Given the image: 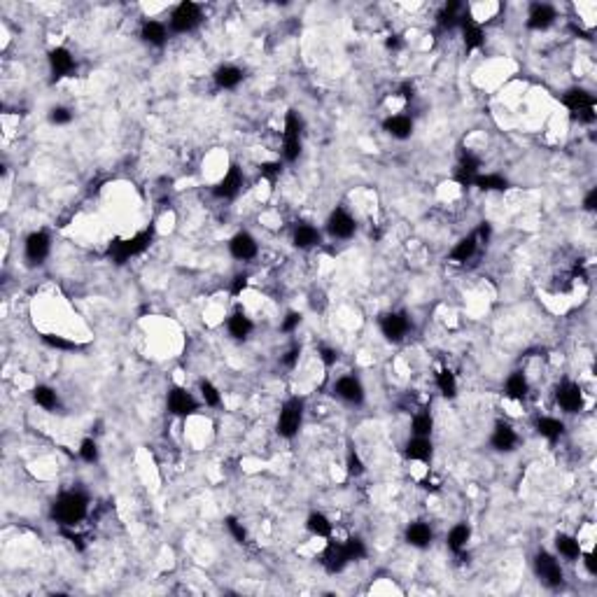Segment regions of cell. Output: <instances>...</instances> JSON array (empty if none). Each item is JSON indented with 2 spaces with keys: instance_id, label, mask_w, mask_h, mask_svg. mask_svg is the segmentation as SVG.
I'll return each mask as SVG.
<instances>
[{
  "instance_id": "30bf717a",
  "label": "cell",
  "mask_w": 597,
  "mask_h": 597,
  "mask_svg": "<svg viewBox=\"0 0 597 597\" xmlns=\"http://www.w3.org/2000/svg\"><path fill=\"white\" fill-rule=\"evenodd\" d=\"M408 329H411V317H408L406 313L392 311L388 315H383L381 320V334L392 343H399L406 339Z\"/></svg>"
},
{
  "instance_id": "74e56055",
  "label": "cell",
  "mask_w": 597,
  "mask_h": 597,
  "mask_svg": "<svg viewBox=\"0 0 597 597\" xmlns=\"http://www.w3.org/2000/svg\"><path fill=\"white\" fill-rule=\"evenodd\" d=\"M411 432L413 437H432L434 432V418L430 411H420L413 415L411 420Z\"/></svg>"
},
{
  "instance_id": "d6986e66",
  "label": "cell",
  "mask_w": 597,
  "mask_h": 597,
  "mask_svg": "<svg viewBox=\"0 0 597 597\" xmlns=\"http://www.w3.org/2000/svg\"><path fill=\"white\" fill-rule=\"evenodd\" d=\"M490 446L499 453H511L518 446V434L509 422H497L490 434Z\"/></svg>"
},
{
  "instance_id": "7402d4cb",
  "label": "cell",
  "mask_w": 597,
  "mask_h": 597,
  "mask_svg": "<svg viewBox=\"0 0 597 597\" xmlns=\"http://www.w3.org/2000/svg\"><path fill=\"white\" fill-rule=\"evenodd\" d=\"M479 173H481V159H479V156H474L472 152L462 154L460 164H457V171H455L457 182H460L462 187H472L474 180L479 178Z\"/></svg>"
},
{
  "instance_id": "60d3db41",
  "label": "cell",
  "mask_w": 597,
  "mask_h": 597,
  "mask_svg": "<svg viewBox=\"0 0 597 597\" xmlns=\"http://www.w3.org/2000/svg\"><path fill=\"white\" fill-rule=\"evenodd\" d=\"M198 395H201V401L206 404V406H210V408H217V406L222 404L220 390H217L210 381H201V383H198Z\"/></svg>"
},
{
  "instance_id": "ac0fdd59",
  "label": "cell",
  "mask_w": 597,
  "mask_h": 597,
  "mask_svg": "<svg viewBox=\"0 0 597 597\" xmlns=\"http://www.w3.org/2000/svg\"><path fill=\"white\" fill-rule=\"evenodd\" d=\"M556 19H558V12L553 5L534 3L527 14V28H532V31H546V28H551L553 23H556Z\"/></svg>"
},
{
  "instance_id": "9f6ffc18",
  "label": "cell",
  "mask_w": 597,
  "mask_h": 597,
  "mask_svg": "<svg viewBox=\"0 0 597 597\" xmlns=\"http://www.w3.org/2000/svg\"><path fill=\"white\" fill-rule=\"evenodd\" d=\"M399 94H401L406 101H413V98H415V89H413V84L404 82V84H401V89H399Z\"/></svg>"
},
{
  "instance_id": "f1b7e54d",
  "label": "cell",
  "mask_w": 597,
  "mask_h": 597,
  "mask_svg": "<svg viewBox=\"0 0 597 597\" xmlns=\"http://www.w3.org/2000/svg\"><path fill=\"white\" fill-rule=\"evenodd\" d=\"M534 427H536V432H539V437L548 439V441H558L565 434V422L560 418H553V415H541V418H536Z\"/></svg>"
},
{
  "instance_id": "5b68a950",
  "label": "cell",
  "mask_w": 597,
  "mask_h": 597,
  "mask_svg": "<svg viewBox=\"0 0 597 597\" xmlns=\"http://www.w3.org/2000/svg\"><path fill=\"white\" fill-rule=\"evenodd\" d=\"M563 103L572 112V117L578 119L581 124L595 122V96L588 94L586 89H569L563 96Z\"/></svg>"
},
{
  "instance_id": "4fadbf2b",
  "label": "cell",
  "mask_w": 597,
  "mask_h": 597,
  "mask_svg": "<svg viewBox=\"0 0 597 597\" xmlns=\"http://www.w3.org/2000/svg\"><path fill=\"white\" fill-rule=\"evenodd\" d=\"M240 189H243V171H240V166L231 164V166H229V171L224 173V178L215 185L213 194L217 198L231 201V198H236L240 194Z\"/></svg>"
},
{
  "instance_id": "11a10c76",
  "label": "cell",
  "mask_w": 597,
  "mask_h": 597,
  "mask_svg": "<svg viewBox=\"0 0 597 597\" xmlns=\"http://www.w3.org/2000/svg\"><path fill=\"white\" fill-rule=\"evenodd\" d=\"M595 203H597V189H590L588 196L583 198V208H586V210H595Z\"/></svg>"
},
{
  "instance_id": "7bdbcfd3",
  "label": "cell",
  "mask_w": 597,
  "mask_h": 597,
  "mask_svg": "<svg viewBox=\"0 0 597 597\" xmlns=\"http://www.w3.org/2000/svg\"><path fill=\"white\" fill-rule=\"evenodd\" d=\"M224 525H227V530H229V534H231L233 539L238 541V544H247V532H245L243 523H240L238 518H227Z\"/></svg>"
},
{
  "instance_id": "ffe728a7",
  "label": "cell",
  "mask_w": 597,
  "mask_h": 597,
  "mask_svg": "<svg viewBox=\"0 0 597 597\" xmlns=\"http://www.w3.org/2000/svg\"><path fill=\"white\" fill-rule=\"evenodd\" d=\"M434 453V446L430 437H413L404 446V455L411 462H430Z\"/></svg>"
},
{
  "instance_id": "d4e9b609",
  "label": "cell",
  "mask_w": 597,
  "mask_h": 597,
  "mask_svg": "<svg viewBox=\"0 0 597 597\" xmlns=\"http://www.w3.org/2000/svg\"><path fill=\"white\" fill-rule=\"evenodd\" d=\"M140 38L143 42H147V45H152V47H164L168 40V26L156 19H147V21H143V26H140Z\"/></svg>"
},
{
  "instance_id": "e575fe53",
  "label": "cell",
  "mask_w": 597,
  "mask_h": 597,
  "mask_svg": "<svg viewBox=\"0 0 597 597\" xmlns=\"http://www.w3.org/2000/svg\"><path fill=\"white\" fill-rule=\"evenodd\" d=\"M331 521L327 516L322 514V511H313V514L306 518V530L313 534V536H322V539H327V536H331Z\"/></svg>"
},
{
  "instance_id": "8fae6325",
  "label": "cell",
  "mask_w": 597,
  "mask_h": 597,
  "mask_svg": "<svg viewBox=\"0 0 597 597\" xmlns=\"http://www.w3.org/2000/svg\"><path fill=\"white\" fill-rule=\"evenodd\" d=\"M52 252V238L47 231H33L28 233L26 243H23V255H26L28 264H42Z\"/></svg>"
},
{
  "instance_id": "3957f363",
  "label": "cell",
  "mask_w": 597,
  "mask_h": 597,
  "mask_svg": "<svg viewBox=\"0 0 597 597\" xmlns=\"http://www.w3.org/2000/svg\"><path fill=\"white\" fill-rule=\"evenodd\" d=\"M152 238H154V227L143 229V231H138L136 236L112 243L110 245V257L114 259V264H126L129 259L143 255V252L152 245Z\"/></svg>"
},
{
  "instance_id": "8992f818",
  "label": "cell",
  "mask_w": 597,
  "mask_h": 597,
  "mask_svg": "<svg viewBox=\"0 0 597 597\" xmlns=\"http://www.w3.org/2000/svg\"><path fill=\"white\" fill-rule=\"evenodd\" d=\"M201 19H203L201 5L191 3V0H185V3H180L178 8L171 12L168 26H171L173 33H191L198 23H201Z\"/></svg>"
},
{
  "instance_id": "2e32d148",
  "label": "cell",
  "mask_w": 597,
  "mask_h": 597,
  "mask_svg": "<svg viewBox=\"0 0 597 597\" xmlns=\"http://www.w3.org/2000/svg\"><path fill=\"white\" fill-rule=\"evenodd\" d=\"M460 28H462V40H464V47L469 52L472 50H481L485 45V31L479 21L474 19L469 12H464L462 19H460Z\"/></svg>"
},
{
  "instance_id": "cb8c5ba5",
  "label": "cell",
  "mask_w": 597,
  "mask_h": 597,
  "mask_svg": "<svg viewBox=\"0 0 597 597\" xmlns=\"http://www.w3.org/2000/svg\"><path fill=\"white\" fill-rule=\"evenodd\" d=\"M404 539H406V544H411L413 548H427V546L432 544L434 532H432V527L427 525V523L415 521V523H411V525L406 527V532H404Z\"/></svg>"
},
{
  "instance_id": "277c9868",
  "label": "cell",
  "mask_w": 597,
  "mask_h": 597,
  "mask_svg": "<svg viewBox=\"0 0 597 597\" xmlns=\"http://www.w3.org/2000/svg\"><path fill=\"white\" fill-rule=\"evenodd\" d=\"M304 411H306L304 399H301V397H289L280 408L278 422H275V432H278L282 439H294L301 430V422H304Z\"/></svg>"
},
{
  "instance_id": "f907efd6",
  "label": "cell",
  "mask_w": 597,
  "mask_h": 597,
  "mask_svg": "<svg viewBox=\"0 0 597 597\" xmlns=\"http://www.w3.org/2000/svg\"><path fill=\"white\" fill-rule=\"evenodd\" d=\"M299 355H301V348L299 346H292L289 350L282 355V366H287V369H294V366L299 364Z\"/></svg>"
},
{
  "instance_id": "f35d334b",
  "label": "cell",
  "mask_w": 597,
  "mask_h": 597,
  "mask_svg": "<svg viewBox=\"0 0 597 597\" xmlns=\"http://www.w3.org/2000/svg\"><path fill=\"white\" fill-rule=\"evenodd\" d=\"M437 388H439V392H441V395L446 397V399H453V397L457 395V378H455V373L448 371V369L439 371V373H437Z\"/></svg>"
},
{
  "instance_id": "52a82bcc",
  "label": "cell",
  "mask_w": 597,
  "mask_h": 597,
  "mask_svg": "<svg viewBox=\"0 0 597 597\" xmlns=\"http://www.w3.org/2000/svg\"><path fill=\"white\" fill-rule=\"evenodd\" d=\"M534 572L539 576V581L546 583L548 588H560L565 583L563 567H560L558 558L551 556L548 551H539L534 556Z\"/></svg>"
},
{
  "instance_id": "681fc988",
  "label": "cell",
  "mask_w": 597,
  "mask_h": 597,
  "mask_svg": "<svg viewBox=\"0 0 597 597\" xmlns=\"http://www.w3.org/2000/svg\"><path fill=\"white\" fill-rule=\"evenodd\" d=\"M45 341L50 343L52 348H59V350H72V348H77V343L72 341H65L63 336H54V334H47Z\"/></svg>"
},
{
  "instance_id": "f5cc1de1",
  "label": "cell",
  "mask_w": 597,
  "mask_h": 597,
  "mask_svg": "<svg viewBox=\"0 0 597 597\" xmlns=\"http://www.w3.org/2000/svg\"><path fill=\"white\" fill-rule=\"evenodd\" d=\"M492 236V227L488 224V222H483V224L479 227V231H476V238H479V243H488Z\"/></svg>"
},
{
  "instance_id": "5bb4252c",
  "label": "cell",
  "mask_w": 597,
  "mask_h": 597,
  "mask_svg": "<svg viewBox=\"0 0 597 597\" xmlns=\"http://www.w3.org/2000/svg\"><path fill=\"white\" fill-rule=\"evenodd\" d=\"M229 252H231V257L238 259V262H252V259L259 255V243L252 233L238 231L236 236L229 240Z\"/></svg>"
},
{
  "instance_id": "836d02e7",
  "label": "cell",
  "mask_w": 597,
  "mask_h": 597,
  "mask_svg": "<svg viewBox=\"0 0 597 597\" xmlns=\"http://www.w3.org/2000/svg\"><path fill=\"white\" fill-rule=\"evenodd\" d=\"M462 5L460 3H446L443 8H441V12H439L437 14V21H439V26L441 28H457L460 26V19H462Z\"/></svg>"
},
{
  "instance_id": "b9f144b4",
  "label": "cell",
  "mask_w": 597,
  "mask_h": 597,
  "mask_svg": "<svg viewBox=\"0 0 597 597\" xmlns=\"http://www.w3.org/2000/svg\"><path fill=\"white\" fill-rule=\"evenodd\" d=\"M80 457L87 464H96L101 457V450H98V443L94 441V439H82L80 443Z\"/></svg>"
},
{
  "instance_id": "e0dca14e",
  "label": "cell",
  "mask_w": 597,
  "mask_h": 597,
  "mask_svg": "<svg viewBox=\"0 0 597 597\" xmlns=\"http://www.w3.org/2000/svg\"><path fill=\"white\" fill-rule=\"evenodd\" d=\"M334 392H336V397H341L343 401L353 404V406H359V404L364 401V385L355 376H341L339 381L334 383Z\"/></svg>"
},
{
  "instance_id": "44dd1931",
  "label": "cell",
  "mask_w": 597,
  "mask_h": 597,
  "mask_svg": "<svg viewBox=\"0 0 597 597\" xmlns=\"http://www.w3.org/2000/svg\"><path fill=\"white\" fill-rule=\"evenodd\" d=\"M348 563H350V558H348L343 544H334V541H331V544L327 546V551L322 553V565L329 574H339V572L346 569Z\"/></svg>"
},
{
  "instance_id": "c3c4849f",
  "label": "cell",
  "mask_w": 597,
  "mask_h": 597,
  "mask_svg": "<svg viewBox=\"0 0 597 597\" xmlns=\"http://www.w3.org/2000/svg\"><path fill=\"white\" fill-rule=\"evenodd\" d=\"M317 355H320V359H322L324 366H334L336 362H339V353H336L334 348H329V346H320Z\"/></svg>"
},
{
  "instance_id": "7a4b0ae2",
  "label": "cell",
  "mask_w": 597,
  "mask_h": 597,
  "mask_svg": "<svg viewBox=\"0 0 597 597\" xmlns=\"http://www.w3.org/2000/svg\"><path fill=\"white\" fill-rule=\"evenodd\" d=\"M304 149V119L299 112L289 110L285 114V126H282V159L294 164Z\"/></svg>"
},
{
  "instance_id": "db71d44e",
  "label": "cell",
  "mask_w": 597,
  "mask_h": 597,
  "mask_svg": "<svg viewBox=\"0 0 597 597\" xmlns=\"http://www.w3.org/2000/svg\"><path fill=\"white\" fill-rule=\"evenodd\" d=\"M581 558H583V563H586L590 574H597V565H595V556H593V553H583V551H581Z\"/></svg>"
},
{
  "instance_id": "7dc6e473",
  "label": "cell",
  "mask_w": 597,
  "mask_h": 597,
  "mask_svg": "<svg viewBox=\"0 0 597 597\" xmlns=\"http://www.w3.org/2000/svg\"><path fill=\"white\" fill-rule=\"evenodd\" d=\"M259 171H262V178H266V180L273 182L275 178H280L282 166H280V161H266V164L259 166Z\"/></svg>"
},
{
  "instance_id": "ee69618b",
  "label": "cell",
  "mask_w": 597,
  "mask_h": 597,
  "mask_svg": "<svg viewBox=\"0 0 597 597\" xmlns=\"http://www.w3.org/2000/svg\"><path fill=\"white\" fill-rule=\"evenodd\" d=\"M301 313H297V311H289L285 317H282V322H280V331L282 334H294V331H297L299 327H301Z\"/></svg>"
},
{
  "instance_id": "bcb514c9",
  "label": "cell",
  "mask_w": 597,
  "mask_h": 597,
  "mask_svg": "<svg viewBox=\"0 0 597 597\" xmlns=\"http://www.w3.org/2000/svg\"><path fill=\"white\" fill-rule=\"evenodd\" d=\"M346 472H348V476H362V474H364V462H362V457L357 455V450H350V453H348Z\"/></svg>"
},
{
  "instance_id": "7c38bea8",
  "label": "cell",
  "mask_w": 597,
  "mask_h": 597,
  "mask_svg": "<svg viewBox=\"0 0 597 597\" xmlns=\"http://www.w3.org/2000/svg\"><path fill=\"white\" fill-rule=\"evenodd\" d=\"M556 401L565 413H578L583 408V392L581 385L574 381H565L558 385L556 390Z\"/></svg>"
},
{
  "instance_id": "d6a6232c",
  "label": "cell",
  "mask_w": 597,
  "mask_h": 597,
  "mask_svg": "<svg viewBox=\"0 0 597 597\" xmlns=\"http://www.w3.org/2000/svg\"><path fill=\"white\" fill-rule=\"evenodd\" d=\"M31 397L40 408H45V411H54V408H59V404H61L59 401V392L50 388V385H38V388H33Z\"/></svg>"
},
{
  "instance_id": "484cf974",
  "label": "cell",
  "mask_w": 597,
  "mask_h": 597,
  "mask_svg": "<svg viewBox=\"0 0 597 597\" xmlns=\"http://www.w3.org/2000/svg\"><path fill=\"white\" fill-rule=\"evenodd\" d=\"M292 243L297 245L299 250H311V247L320 245V231H317V227L308 224V222H299V224L294 227Z\"/></svg>"
},
{
  "instance_id": "ab89813d",
  "label": "cell",
  "mask_w": 597,
  "mask_h": 597,
  "mask_svg": "<svg viewBox=\"0 0 597 597\" xmlns=\"http://www.w3.org/2000/svg\"><path fill=\"white\" fill-rule=\"evenodd\" d=\"M343 548H346L348 558H350V563H357V560H364L366 556H369V551H366V544L359 539V536H348L346 541H343Z\"/></svg>"
},
{
  "instance_id": "d590c367",
  "label": "cell",
  "mask_w": 597,
  "mask_h": 597,
  "mask_svg": "<svg viewBox=\"0 0 597 597\" xmlns=\"http://www.w3.org/2000/svg\"><path fill=\"white\" fill-rule=\"evenodd\" d=\"M556 551L567 560L581 558V544H578V539L572 534H558L556 536Z\"/></svg>"
},
{
  "instance_id": "816d5d0a",
  "label": "cell",
  "mask_w": 597,
  "mask_h": 597,
  "mask_svg": "<svg viewBox=\"0 0 597 597\" xmlns=\"http://www.w3.org/2000/svg\"><path fill=\"white\" fill-rule=\"evenodd\" d=\"M245 287H247V275L238 273L236 278H233V282H231V294H233V297H238V294H243Z\"/></svg>"
},
{
  "instance_id": "6f0895ef",
  "label": "cell",
  "mask_w": 597,
  "mask_h": 597,
  "mask_svg": "<svg viewBox=\"0 0 597 597\" xmlns=\"http://www.w3.org/2000/svg\"><path fill=\"white\" fill-rule=\"evenodd\" d=\"M385 45H388V50H399V47H401L399 35H390V38L385 40Z\"/></svg>"
},
{
  "instance_id": "83f0119b",
  "label": "cell",
  "mask_w": 597,
  "mask_h": 597,
  "mask_svg": "<svg viewBox=\"0 0 597 597\" xmlns=\"http://www.w3.org/2000/svg\"><path fill=\"white\" fill-rule=\"evenodd\" d=\"M469 539H472V527H469L467 523H457V525L450 527V532L446 534V546H448L455 556H460L464 548H467Z\"/></svg>"
},
{
  "instance_id": "6da1fadb",
  "label": "cell",
  "mask_w": 597,
  "mask_h": 597,
  "mask_svg": "<svg viewBox=\"0 0 597 597\" xmlns=\"http://www.w3.org/2000/svg\"><path fill=\"white\" fill-rule=\"evenodd\" d=\"M87 511L89 497L82 490H65L52 504V518L61 527H75L87 516Z\"/></svg>"
},
{
  "instance_id": "f546056e",
  "label": "cell",
  "mask_w": 597,
  "mask_h": 597,
  "mask_svg": "<svg viewBox=\"0 0 597 597\" xmlns=\"http://www.w3.org/2000/svg\"><path fill=\"white\" fill-rule=\"evenodd\" d=\"M476 250H479V238H476V233H469V236L457 240L455 247L450 250V262H455V264L469 262V259L476 255Z\"/></svg>"
},
{
  "instance_id": "1f68e13d",
  "label": "cell",
  "mask_w": 597,
  "mask_h": 597,
  "mask_svg": "<svg viewBox=\"0 0 597 597\" xmlns=\"http://www.w3.org/2000/svg\"><path fill=\"white\" fill-rule=\"evenodd\" d=\"M227 329H229V334H231L236 341H243V339H247V336L252 334V329H255V322H252V320L247 317L245 313H233V315L227 320Z\"/></svg>"
},
{
  "instance_id": "9a60e30c",
  "label": "cell",
  "mask_w": 597,
  "mask_h": 597,
  "mask_svg": "<svg viewBox=\"0 0 597 597\" xmlns=\"http://www.w3.org/2000/svg\"><path fill=\"white\" fill-rule=\"evenodd\" d=\"M47 61H50L54 80H63V77H70L72 72H75V56H72L65 47H54V50H50Z\"/></svg>"
},
{
  "instance_id": "4dcf8cb0",
  "label": "cell",
  "mask_w": 597,
  "mask_h": 597,
  "mask_svg": "<svg viewBox=\"0 0 597 597\" xmlns=\"http://www.w3.org/2000/svg\"><path fill=\"white\" fill-rule=\"evenodd\" d=\"M215 84L220 89H236L240 82H243V70L238 68V65H220V68L215 70Z\"/></svg>"
},
{
  "instance_id": "8d00e7d4",
  "label": "cell",
  "mask_w": 597,
  "mask_h": 597,
  "mask_svg": "<svg viewBox=\"0 0 597 597\" xmlns=\"http://www.w3.org/2000/svg\"><path fill=\"white\" fill-rule=\"evenodd\" d=\"M474 185L479 187V189L483 191H506L509 189V180H506L504 176H499V173H479V178L474 180Z\"/></svg>"
},
{
  "instance_id": "9c48e42d",
  "label": "cell",
  "mask_w": 597,
  "mask_h": 597,
  "mask_svg": "<svg viewBox=\"0 0 597 597\" xmlns=\"http://www.w3.org/2000/svg\"><path fill=\"white\" fill-rule=\"evenodd\" d=\"M166 406H168V413H171V415H178V418H187V415H194V413L198 411V401H196V397L191 395L189 390H185V388H173V390H168Z\"/></svg>"
},
{
  "instance_id": "ba28073f",
  "label": "cell",
  "mask_w": 597,
  "mask_h": 597,
  "mask_svg": "<svg viewBox=\"0 0 597 597\" xmlns=\"http://www.w3.org/2000/svg\"><path fill=\"white\" fill-rule=\"evenodd\" d=\"M327 231L331 238L348 240L357 231V222H355V217L346 208H334L327 217Z\"/></svg>"
},
{
  "instance_id": "f6af8a7d",
  "label": "cell",
  "mask_w": 597,
  "mask_h": 597,
  "mask_svg": "<svg viewBox=\"0 0 597 597\" xmlns=\"http://www.w3.org/2000/svg\"><path fill=\"white\" fill-rule=\"evenodd\" d=\"M50 122L56 124V126L70 124L72 122V112L68 110V107H63V105H54L50 110Z\"/></svg>"
},
{
  "instance_id": "4316f807",
  "label": "cell",
  "mask_w": 597,
  "mask_h": 597,
  "mask_svg": "<svg viewBox=\"0 0 597 597\" xmlns=\"http://www.w3.org/2000/svg\"><path fill=\"white\" fill-rule=\"evenodd\" d=\"M527 392H530V381L525 373L523 371L509 373V378H506V383H504V395L514 401H523L527 397Z\"/></svg>"
},
{
  "instance_id": "603a6c76",
  "label": "cell",
  "mask_w": 597,
  "mask_h": 597,
  "mask_svg": "<svg viewBox=\"0 0 597 597\" xmlns=\"http://www.w3.org/2000/svg\"><path fill=\"white\" fill-rule=\"evenodd\" d=\"M383 129L385 134L397 138V140H406L413 134V119L408 114H392L383 122Z\"/></svg>"
}]
</instances>
